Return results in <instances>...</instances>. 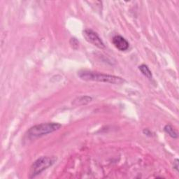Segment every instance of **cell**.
Here are the masks:
<instances>
[{"mask_svg":"<svg viewBox=\"0 0 179 179\" xmlns=\"http://www.w3.org/2000/svg\"><path fill=\"white\" fill-rule=\"evenodd\" d=\"M178 159H176L175 161L173 162V169H175L177 172H178Z\"/></svg>","mask_w":179,"mask_h":179,"instance_id":"obj_10","label":"cell"},{"mask_svg":"<svg viewBox=\"0 0 179 179\" xmlns=\"http://www.w3.org/2000/svg\"><path fill=\"white\" fill-rule=\"evenodd\" d=\"M62 125L57 122H46L36 125L31 127L27 131V135L31 139H35L41 137L44 135L60 130Z\"/></svg>","mask_w":179,"mask_h":179,"instance_id":"obj_2","label":"cell"},{"mask_svg":"<svg viewBox=\"0 0 179 179\" xmlns=\"http://www.w3.org/2000/svg\"><path fill=\"white\" fill-rule=\"evenodd\" d=\"M83 34L84 38L87 41H88L89 43L92 44L94 46H97L99 48L103 49L105 48V45L103 44V41L102 40L99 35L97 34L94 32L92 30H85L83 31Z\"/></svg>","mask_w":179,"mask_h":179,"instance_id":"obj_4","label":"cell"},{"mask_svg":"<svg viewBox=\"0 0 179 179\" xmlns=\"http://www.w3.org/2000/svg\"><path fill=\"white\" fill-rule=\"evenodd\" d=\"M78 101L75 100L76 102H77L76 104H85V103H88L92 100V97L85 96V97H80L79 98H78Z\"/></svg>","mask_w":179,"mask_h":179,"instance_id":"obj_8","label":"cell"},{"mask_svg":"<svg viewBox=\"0 0 179 179\" xmlns=\"http://www.w3.org/2000/svg\"><path fill=\"white\" fill-rule=\"evenodd\" d=\"M164 130L165 131V132L169 134L171 137H172V138H173V139L178 138L177 132H176V131L174 130V129H173L171 125H166L164 127Z\"/></svg>","mask_w":179,"mask_h":179,"instance_id":"obj_7","label":"cell"},{"mask_svg":"<svg viewBox=\"0 0 179 179\" xmlns=\"http://www.w3.org/2000/svg\"><path fill=\"white\" fill-rule=\"evenodd\" d=\"M139 69L141 71L143 75H144L145 77L149 78V79L152 78V72H151L150 69L148 68L147 65H145V64H141V65L139 67Z\"/></svg>","mask_w":179,"mask_h":179,"instance_id":"obj_6","label":"cell"},{"mask_svg":"<svg viewBox=\"0 0 179 179\" xmlns=\"http://www.w3.org/2000/svg\"><path fill=\"white\" fill-rule=\"evenodd\" d=\"M112 41H113V44L115 47H116L117 49L120 50V51H125V50H127L129 48V47H130L129 42L126 40L124 37H122V36L116 35L113 36Z\"/></svg>","mask_w":179,"mask_h":179,"instance_id":"obj_5","label":"cell"},{"mask_svg":"<svg viewBox=\"0 0 179 179\" xmlns=\"http://www.w3.org/2000/svg\"><path fill=\"white\" fill-rule=\"evenodd\" d=\"M70 44L71 45V46L74 48V46H76L78 48V41L76 40V39L72 38L71 39V41H70Z\"/></svg>","mask_w":179,"mask_h":179,"instance_id":"obj_9","label":"cell"},{"mask_svg":"<svg viewBox=\"0 0 179 179\" xmlns=\"http://www.w3.org/2000/svg\"><path fill=\"white\" fill-rule=\"evenodd\" d=\"M78 75L81 79L87 81H97V82L107 83L115 84V85H120L125 82V80L121 77L102 74L99 72L88 71V70H82V71H78Z\"/></svg>","mask_w":179,"mask_h":179,"instance_id":"obj_1","label":"cell"},{"mask_svg":"<svg viewBox=\"0 0 179 179\" xmlns=\"http://www.w3.org/2000/svg\"><path fill=\"white\" fill-rule=\"evenodd\" d=\"M55 162V158L50 157H41L34 162L31 167L30 178H34L40 174L48 168L51 167Z\"/></svg>","mask_w":179,"mask_h":179,"instance_id":"obj_3","label":"cell"},{"mask_svg":"<svg viewBox=\"0 0 179 179\" xmlns=\"http://www.w3.org/2000/svg\"><path fill=\"white\" fill-rule=\"evenodd\" d=\"M144 133L146 134V135L151 136V135H150V134H151V132H150V131L149 130H147V129H146V130H144Z\"/></svg>","mask_w":179,"mask_h":179,"instance_id":"obj_11","label":"cell"}]
</instances>
